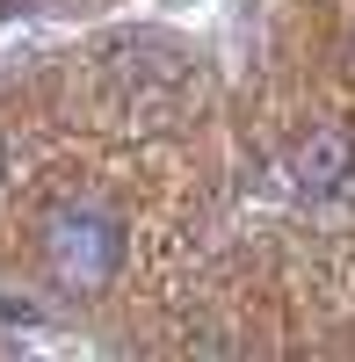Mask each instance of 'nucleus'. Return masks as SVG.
Returning <instances> with one entry per match:
<instances>
[{"label":"nucleus","mask_w":355,"mask_h":362,"mask_svg":"<svg viewBox=\"0 0 355 362\" xmlns=\"http://www.w3.org/2000/svg\"><path fill=\"white\" fill-rule=\"evenodd\" d=\"M44 268L66 297H95L124 268V210L109 203H66L44 225Z\"/></svg>","instance_id":"obj_1"},{"label":"nucleus","mask_w":355,"mask_h":362,"mask_svg":"<svg viewBox=\"0 0 355 362\" xmlns=\"http://www.w3.org/2000/svg\"><path fill=\"white\" fill-rule=\"evenodd\" d=\"M290 181L312 189V196L355 189V131L348 124H312L298 145H290Z\"/></svg>","instance_id":"obj_2"},{"label":"nucleus","mask_w":355,"mask_h":362,"mask_svg":"<svg viewBox=\"0 0 355 362\" xmlns=\"http://www.w3.org/2000/svg\"><path fill=\"white\" fill-rule=\"evenodd\" d=\"M102 66L124 80V87H167L174 73H182V44L153 37V29H124V37L102 44Z\"/></svg>","instance_id":"obj_3"},{"label":"nucleus","mask_w":355,"mask_h":362,"mask_svg":"<svg viewBox=\"0 0 355 362\" xmlns=\"http://www.w3.org/2000/svg\"><path fill=\"white\" fill-rule=\"evenodd\" d=\"M0 181H8V138H0Z\"/></svg>","instance_id":"obj_4"}]
</instances>
